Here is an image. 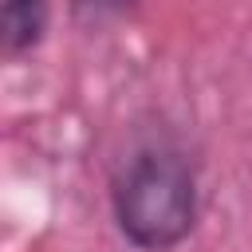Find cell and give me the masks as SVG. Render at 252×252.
I'll return each mask as SVG.
<instances>
[{
  "label": "cell",
  "instance_id": "3",
  "mask_svg": "<svg viewBox=\"0 0 252 252\" xmlns=\"http://www.w3.org/2000/svg\"><path fill=\"white\" fill-rule=\"evenodd\" d=\"M130 0H75V12H83V16H106V12H118Z\"/></svg>",
  "mask_w": 252,
  "mask_h": 252
},
{
  "label": "cell",
  "instance_id": "2",
  "mask_svg": "<svg viewBox=\"0 0 252 252\" xmlns=\"http://www.w3.org/2000/svg\"><path fill=\"white\" fill-rule=\"evenodd\" d=\"M51 4L47 0H4L0 28H4V55H24L43 39Z\"/></svg>",
  "mask_w": 252,
  "mask_h": 252
},
{
  "label": "cell",
  "instance_id": "1",
  "mask_svg": "<svg viewBox=\"0 0 252 252\" xmlns=\"http://www.w3.org/2000/svg\"><path fill=\"white\" fill-rule=\"evenodd\" d=\"M110 205L122 236L134 248L165 252L181 244L197 224L193 169L173 150H142L114 177Z\"/></svg>",
  "mask_w": 252,
  "mask_h": 252
}]
</instances>
